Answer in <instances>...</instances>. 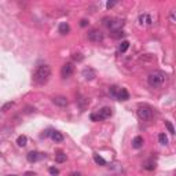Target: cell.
Returning a JSON list of instances; mask_svg holds the SVG:
<instances>
[{
    "instance_id": "cell-1",
    "label": "cell",
    "mask_w": 176,
    "mask_h": 176,
    "mask_svg": "<svg viewBox=\"0 0 176 176\" xmlns=\"http://www.w3.org/2000/svg\"><path fill=\"white\" fill-rule=\"evenodd\" d=\"M51 77V67L48 65H40L33 74V81L39 85L46 84Z\"/></svg>"
},
{
    "instance_id": "cell-2",
    "label": "cell",
    "mask_w": 176,
    "mask_h": 176,
    "mask_svg": "<svg viewBox=\"0 0 176 176\" xmlns=\"http://www.w3.org/2000/svg\"><path fill=\"white\" fill-rule=\"evenodd\" d=\"M165 81H167V74H165L162 70L151 72L150 74H149V77H147V83H149V85H150V87H154V88L161 87Z\"/></svg>"
},
{
    "instance_id": "cell-3",
    "label": "cell",
    "mask_w": 176,
    "mask_h": 176,
    "mask_svg": "<svg viewBox=\"0 0 176 176\" xmlns=\"http://www.w3.org/2000/svg\"><path fill=\"white\" fill-rule=\"evenodd\" d=\"M112 114H113L112 107L105 106V107L99 109L98 113H92V114H91V120H92V121H102V120H106V118L112 117Z\"/></svg>"
},
{
    "instance_id": "cell-4",
    "label": "cell",
    "mask_w": 176,
    "mask_h": 176,
    "mask_svg": "<svg viewBox=\"0 0 176 176\" xmlns=\"http://www.w3.org/2000/svg\"><path fill=\"white\" fill-rule=\"evenodd\" d=\"M138 116L143 121H150L153 118V109L150 106H140L138 109Z\"/></svg>"
},
{
    "instance_id": "cell-5",
    "label": "cell",
    "mask_w": 176,
    "mask_h": 176,
    "mask_svg": "<svg viewBox=\"0 0 176 176\" xmlns=\"http://www.w3.org/2000/svg\"><path fill=\"white\" fill-rule=\"evenodd\" d=\"M73 70H74V66H73V63L67 62L65 63L61 69V76H62V79H69L72 74H73Z\"/></svg>"
},
{
    "instance_id": "cell-6",
    "label": "cell",
    "mask_w": 176,
    "mask_h": 176,
    "mask_svg": "<svg viewBox=\"0 0 176 176\" xmlns=\"http://www.w3.org/2000/svg\"><path fill=\"white\" fill-rule=\"evenodd\" d=\"M88 39L92 43H101V41H103V34H102V32H99V30L94 29V30H91V32H88Z\"/></svg>"
},
{
    "instance_id": "cell-7",
    "label": "cell",
    "mask_w": 176,
    "mask_h": 176,
    "mask_svg": "<svg viewBox=\"0 0 176 176\" xmlns=\"http://www.w3.org/2000/svg\"><path fill=\"white\" fill-rule=\"evenodd\" d=\"M41 158H46V154H41L39 151H29L26 154V160L29 162H36V161H39V160H41Z\"/></svg>"
},
{
    "instance_id": "cell-8",
    "label": "cell",
    "mask_w": 176,
    "mask_h": 176,
    "mask_svg": "<svg viewBox=\"0 0 176 176\" xmlns=\"http://www.w3.org/2000/svg\"><path fill=\"white\" fill-rule=\"evenodd\" d=\"M116 99H118V101H128L129 99V94H128V91H127L125 88H117V92H116Z\"/></svg>"
},
{
    "instance_id": "cell-9",
    "label": "cell",
    "mask_w": 176,
    "mask_h": 176,
    "mask_svg": "<svg viewBox=\"0 0 176 176\" xmlns=\"http://www.w3.org/2000/svg\"><path fill=\"white\" fill-rule=\"evenodd\" d=\"M83 77L85 80H88V81H91V80H94L97 77V73H95V70L92 67H85L83 70Z\"/></svg>"
},
{
    "instance_id": "cell-10",
    "label": "cell",
    "mask_w": 176,
    "mask_h": 176,
    "mask_svg": "<svg viewBox=\"0 0 176 176\" xmlns=\"http://www.w3.org/2000/svg\"><path fill=\"white\" fill-rule=\"evenodd\" d=\"M139 24L140 25H151L153 24V19L149 14H140L139 15Z\"/></svg>"
},
{
    "instance_id": "cell-11",
    "label": "cell",
    "mask_w": 176,
    "mask_h": 176,
    "mask_svg": "<svg viewBox=\"0 0 176 176\" xmlns=\"http://www.w3.org/2000/svg\"><path fill=\"white\" fill-rule=\"evenodd\" d=\"M143 145H145V139L142 136H135L132 139V147L134 149H142Z\"/></svg>"
},
{
    "instance_id": "cell-12",
    "label": "cell",
    "mask_w": 176,
    "mask_h": 176,
    "mask_svg": "<svg viewBox=\"0 0 176 176\" xmlns=\"http://www.w3.org/2000/svg\"><path fill=\"white\" fill-rule=\"evenodd\" d=\"M52 102H54L57 106H61V107L67 106V99L65 97H55V98H52Z\"/></svg>"
},
{
    "instance_id": "cell-13",
    "label": "cell",
    "mask_w": 176,
    "mask_h": 176,
    "mask_svg": "<svg viewBox=\"0 0 176 176\" xmlns=\"http://www.w3.org/2000/svg\"><path fill=\"white\" fill-rule=\"evenodd\" d=\"M51 139L54 140L55 143H61L63 142V135L61 134V132H58V131H51Z\"/></svg>"
},
{
    "instance_id": "cell-14",
    "label": "cell",
    "mask_w": 176,
    "mask_h": 176,
    "mask_svg": "<svg viewBox=\"0 0 176 176\" xmlns=\"http://www.w3.org/2000/svg\"><path fill=\"white\" fill-rule=\"evenodd\" d=\"M69 30H70V26H69V24H66V22H62V24L59 25V33L61 34L69 33Z\"/></svg>"
},
{
    "instance_id": "cell-15",
    "label": "cell",
    "mask_w": 176,
    "mask_h": 176,
    "mask_svg": "<svg viewBox=\"0 0 176 176\" xmlns=\"http://www.w3.org/2000/svg\"><path fill=\"white\" fill-rule=\"evenodd\" d=\"M94 161H95L98 165H102V167H105L106 164H107L106 162V160L103 158V157H101L99 154H94Z\"/></svg>"
},
{
    "instance_id": "cell-16",
    "label": "cell",
    "mask_w": 176,
    "mask_h": 176,
    "mask_svg": "<svg viewBox=\"0 0 176 176\" xmlns=\"http://www.w3.org/2000/svg\"><path fill=\"white\" fill-rule=\"evenodd\" d=\"M26 143H28V138H26L25 135H21V136H18L17 139V145L19 147H25Z\"/></svg>"
},
{
    "instance_id": "cell-17",
    "label": "cell",
    "mask_w": 176,
    "mask_h": 176,
    "mask_svg": "<svg viewBox=\"0 0 176 176\" xmlns=\"http://www.w3.org/2000/svg\"><path fill=\"white\" fill-rule=\"evenodd\" d=\"M55 161H57L58 164L65 162V161H66V154H65V153H62V151H59L58 154L55 155Z\"/></svg>"
},
{
    "instance_id": "cell-18",
    "label": "cell",
    "mask_w": 176,
    "mask_h": 176,
    "mask_svg": "<svg viewBox=\"0 0 176 176\" xmlns=\"http://www.w3.org/2000/svg\"><path fill=\"white\" fill-rule=\"evenodd\" d=\"M128 48H129V41L124 40V41H121L120 47H118V51H120V52H125V51L128 50Z\"/></svg>"
},
{
    "instance_id": "cell-19",
    "label": "cell",
    "mask_w": 176,
    "mask_h": 176,
    "mask_svg": "<svg viewBox=\"0 0 176 176\" xmlns=\"http://www.w3.org/2000/svg\"><path fill=\"white\" fill-rule=\"evenodd\" d=\"M158 142L162 145V146H165V145H168V138L165 134H160L158 135Z\"/></svg>"
},
{
    "instance_id": "cell-20",
    "label": "cell",
    "mask_w": 176,
    "mask_h": 176,
    "mask_svg": "<svg viewBox=\"0 0 176 176\" xmlns=\"http://www.w3.org/2000/svg\"><path fill=\"white\" fill-rule=\"evenodd\" d=\"M165 127H167L168 131H169V132H171L172 135L175 134V128H173V125L171 124V121H165Z\"/></svg>"
},
{
    "instance_id": "cell-21",
    "label": "cell",
    "mask_w": 176,
    "mask_h": 176,
    "mask_svg": "<svg viewBox=\"0 0 176 176\" xmlns=\"http://www.w3.org/2000/svg\"><path fill=\"white\" fill-rule=\"evenodd\" d=\"M143 168H145V169H147V171H153V169L155 168V164L147 162V164H145V165H143Z\"/></svg>"
},
{
    "instance_id": "cell-22",
    "label": "cell",
    "mask_w": 176,
    "mask_h": 176,
    "mask_svg": "<svg viewBox=\"0 0 176 176\" xmlns=\"http://www.w3.org/2000/svg\"><path fill=\"white\" fill-rule=\"evenodd\" d=\"M13 105H14V102H7L6 105H3V107H1V112H7V110H9Z\"/></svg>"
},
{
    "instance_id": "cell-23",
    "label": "cell",
    "mask_w": 176,
    "mask_h": 176,
    "mask_svg": "<svg viewBox=\"0 0 176 176\" xmlns=\"http://www.w3.org/2000/svg\"><path fill=\"white\" fill-rule=\"evenodd\" d=\"M48 172H50V173H51L52 176H57V175L59 173V171L57 169V168H50V169H48Z\"/></svg>"
},
{
    "instance_id": "cell-24",
    "label": "cell",
    "mask_w": 176,
    "mask_h": 176,
    "mask_svg": "<svg viewBox=\"0 0 176 176\" xmlns=\"http://www.w3.org/2000/svg\"><path fill=\"white\" fill-rule=\"evenodd\" d=\"M116 4H117V1H107V3H106V7H107V9H112V7H114Z\"/></svg>"
},
{
    "instance_id": "cell-25",
    "label": "cell",
    "mask_w": 176,
    "mask_h": 176,
    "mask_svg": "<svg viewBox=\"0 0 176 176\" xmlns=\"http://www.w3.org/2000/svg\"><path fill=\"white\" fill-rule=\"evenodd\" d=\"M171 21H172V24H175V22H176V19H175V10H172V11H171Z\"/></svg>"
},
{
    "instance_id": "cell-26",
    "label": "cell",
    "mask_w": 176,
    "mask_h": 176,
    "mask_svg": "<svg viewBox=\"0 0 176 176\" xmlns=\"http://www.w3.org/2000/svg\"><path fill=\"white\" fill-rule=\"evenodd\" d=\"M24 176H36V173H34V172H25Z\"/></svg>"
},
{
    "instance_id": "cell-27",
    "label": "cell",
    "mask_w": 176,
    "mask_h": 176,
    "mask_svg": "<svg viewBox=\"0 0 176 176\" xmlns=\"http://www.w3.org/2000/svg\"><path fill=\"white\" fill-rule=\"evenodd\" d=\"M80 25H81V26H83V28H84V26H87V25H88V21H87V19H83Z\"/></svg>"
},
{
    "instance_id": "cell-28",
    "label": "cell",
    "mask_w": 176,
    "mask_h": 176,
    "mask_svg": "<svg viewBox=\"0 0 176 176\" xmlns=\"http://www.w3.org/2000/svg\"><path fill=\"white\" fill-rule=\"evenodd\" d=\"M72 176H81V173H80V172H73Z\"/></svg>"
},
{
    "instance_id": "cell-29",
    "label": "cell",
    "mask_w": 176,
    "mask_h": 176,
    "mask_svg": "<svg viewBox=\"0 0 176 176\" xmlns=\"http://www.w3.org/2000/svg\"><path fill=\"white\" fill-rule=\"evenodd\" d=\"M9 176H17V175H9Z\"/></svg>"
}]
</instances>
